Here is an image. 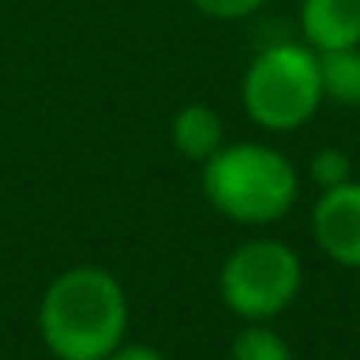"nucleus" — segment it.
<instances>
[{
	"mask_svg": "<svg viewBox=\"0 0 360 360\" xmlns=\"http://www.w3.org/2000/svg\"><path fill=\"white\" fill-rule=\"evenodd\" d=\"M127 293L99 265L60 272L39 304V335L57 360H103L124 342Z\"/></svg>",
	"mask_w": 360,
	"mask_h": 360,
	"instance_id": "nucleus-1",
	"label": "nucleus"
},
{
	"mask_svg": "<svg viewBox=\"0 0 360 360\" xmlns=\"http://www.w3.org/2000/svg\"><path fill=\"white\" fill-rule=\"evenodd\" d=\"M202 191L219 216L240 226H269L297 205L300 176L272 145L223 141V148L202 162Z\"/></svg>",
	"mask_w": 360,
	"mask_h": 360,
	"instance_id": "nucleus-2",
	"label": "nucleus"
},
{
	"mask_svg": "<svg viewBox=\"0 0 360 360\" xmlns=\"http://www.w3.org/2000/svg\"><path fill=\"white\" fill-rule=\"evenodd\" d=\"M240 103L265 131L304 127L321 106L318 53L307 43H269L244 71Z\"/></svg>",
	"mask_w": 360,
	"mask_h": 360,
	"instance_id": "nucleus-3",
	"label": "nucleus"
},
{
	"mask_svg": "<svg viewBox=\"0 0 360 360\" xmlns=\"http://www.w3.org/2000/svg\"><path fill=\"white\" fill-rule=\"evenodd\" d=\"M300 283L304 269L297 251L272 237L240 244L219 269L223 304L248 321H269L283 314L297 300Z\"/></svg>",
	"mask_w": 360,
	"mask_h": 360,
	"instance_id": "nucleus-4",
	"label": "nucleus"
},
{
	"mask_svg": "<svg viewBox=\"0 0 360 360\" xmlns=\"http://www.w3.org/2000/svg\"><path fill=\"white\" fill-rule=\"evenodd\" d=\"M311 233L335 265L360 269V180H346L318 195L311 209Z\"/></svg>",
	"mask_w": 360,
	"mask_h": 360,
	"instance_id": "nucleus-5",
	"label": "nucleus"
},
{
	"mask_svg": "<svg viewBox=\"0 0 360 360\" xmlns=\"http://www.w3.org/2000/svg\"><path fill=\"white\" fill-rule=\"evenodd\" d=\"M300 32L314 53L360 46V0H304Z\"/></svg>",
	"mask_w": 360,
	"mask_h": 360,
	"instance_id": "nucleus-6",
	"label": "nucleus"
},
{
	"mask_svg": "<svg viewBox=\"0 0 360 360\" xmlns=\"http://www.w3.org/2000/svg\"><path fill=\"white\" fill-rule=\"evenodd\" d=\"M169 134H173V148L184 155V159H191V162H205L226 141L223 117L212 106H205V103L180 106L176 117H173V124H169Z\"/></svg>",
	"mask_w": 360,
	"mask_h": 360,
	"instance_id": "nucleus-7",
	"label": "nucleus"
},
{
	"mask_svg": "<svg viewBox=\"0 0 360 360\" xmlns=\"http://www.w3.org/2000/svg\"><path fill=\"white\" fill-rule=\"evenodd\" d=\"M318 78L321 99H332L339 106H360V46L318 53Z\"/></svg>",
	"mask_w": 360,
	"mask_h": 360,
	"instance_id": "nucleus-8",
	"label": "nucleus"
},
{
	"mask_svg": "<svg viewBox=\"0 0 360 360\" xmlns=\"http://www.w3.org/2000/svg\"><path fill=\"white\" fill-rule=\"evenodd\" d=\"M230 360H293V353H290V342L276 328H269L262 321H251L233 339Z\"/></svg>",
	"mask_w": 360,
	"mask_h": 360,
	"instance_id": "nucleus-9",
	"label": "nucleus"
},
{
	"mask_svg": "<svg viewBox=\"0 0 360 360\" xmlns=\"http://www.w3.org/2000/svg\"><path fill=\"white\" fill-rule=\"evenodd\" d=\"M307 173H311V180L321 191H328V188H339V184H346V180H353V162H349V155L342 148L325 145V148H318L311 155Z\"/></svg>",
	"mask_w": 360,
	"mask_h": 360,
	"instance_id": "nucleus-10",
	"label": "nucleus"
},
{
	"mask_svg": "<svg viewBox=\"0 0 360 360\" xmlns=\"http://www.w3.org/2000/svg\"><path fill=\"white\" fill-rule=\"evenodd\" d=\"M191 4L209 15V18H219V22H240V18H251L255 11L265 8V0H191Z\"/></svg>",
	"mask_w": 360,
	"mask_h": 360,
	"instance_id": "nucleus-11",
	"label": "nucleus"
},
{
	"mask_svg": "<svg viewBox=\"0 0 360 360\" xmlns=\"http://www.w3.org/2000/svg\"><path fill=\"white\" fill-rule=\"evenodd\" d=\"M103 360H166L155 346L148 342H120L117 349H110Z\"/></svg>",
	"mask_w": 360,
	"mask_h": 360,
	"instance_id": "nucleus-12",
	"label": "nucleus"
}]
</instances>
